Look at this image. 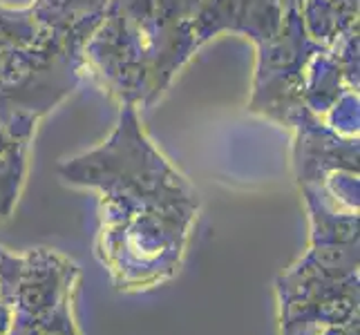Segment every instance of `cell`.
<instances>
[{"label":"cell","mask_w":360,"mask_h":335,"mask_svg":"<svg viewBox=\"0 0 360 335\" xmlns=\"http://www.w3.org/2000/svg\"><path fill=\"white\" fill-rule=\"evenodd\" d=\"M58 175L98 195L96 257L119 291H150L177 275L200 195L155 147L134 105H121L108 139L65 159Z\"/></svg>","instance_id":"obj_1"},{"label":"cell","mask_w":360,"mask_h":335,"mask_svg":"<svg viewBox=\"0 0 360 335\" xmlns=\"http://www.w3.org/2000/svg\"><path fill=\"white\" fill-rule=\"evenodd\" d=\"M291 11L287 0H110L83 45V79L121 105L148 107L208 39L242 32L262 56Z\"/></svg>","instance_id":"obj_2"},{"label":"cell","mask_w":360,"mask_h":335,"mask_svg":"<svg viewBox=\"0 0 360 335\" xmlns=\"http://www.w3.org/2000/svg\"><path fill=\"white\" fill-rule=\"evenodd\" d=\"M278 300L282 335H358V232L314 235Z\"/></svg>","instance_id":"obj_3"},{"label":"cell","mask_w":360,"mask_h":335,"mask_svg":"<svg viewBox=\"0 0 360 335\" xmlns=\"http://www.w3.org/2000/svg\"><path fill=\"white\" fill-rule=\"evenodd\" d=\"M81 268L49 248L0 246V335H81L74 295Z\"/></svg>","instance_id":"obj_4"}]
</instances>
